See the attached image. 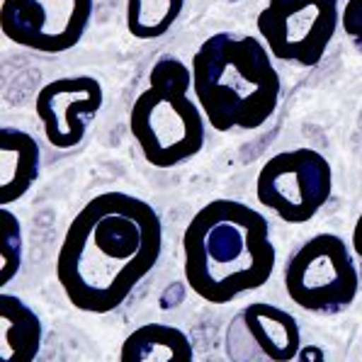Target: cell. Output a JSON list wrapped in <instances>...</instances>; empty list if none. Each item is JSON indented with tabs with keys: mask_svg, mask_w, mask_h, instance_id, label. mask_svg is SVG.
Listing matches in <instances>:
<instances>
[{
	"mask_svg": "<svg viewBox=\"0 0 362 362\" xmlns=\"http://www.w3.org/2000/svg\"><path fill=\"white\" fill-rule=\"evenodd\" d=\"M224 348L233 362H289L302 350V331L289 311L255 302L233 314Z\"/></svg>",
	"mask_w": 362,
	"mask_h": 362,
	"instance_id": "obj_9",
	"label": "cell"
},
{
	"mask_svg": "<svg viewBox=\"0 0 362 362\" xmlns=\"http://www.w3.org/2000/svg\"><path fill=\"white\" fill-rule=\"evenodd\" d=\"M190 93L192 69L175 57H160L148 74V88L134 100L129 129L153 168H175L202 151L209 122Z\"/></svg>",
	"mask_w": 362,
	"mask_h": 362,
	"instance_id": "obj_4",
	"label": "cell"
},
{
	"mask_svg": "<svg viewBox=\"0 0 362 362\" xmlns=\"http://www.w3.org/2000/svg\"><path fill=\"white\" fill-rule=\"evenodd\" d=\"M297 358H299V360H309V358H319V360H324V353H321V350H316V348H306V350H299Z\"/></svg>",
	"mask_w": 362,
	"mask_h": 362,
	"instance_id": "obj_18",
	"label": "cell"
},
{
	"mask_svg": "<svg viewBox=\"0 0 362 362\" xmlns=\"http://www.w3.org/2000/svg\"><path fill=\"white\" fill-rule=\"evenodd\" d=\"M93 0H3L0 32L18 47L37 54L71 52L86 37Z\"/></svg>",
	"mask_w": 362,
	"mask_h": 362,
	"instance_id": "obj_8",
	"label": "cell"
},
{
	"mask_svg": "<svg viewBox=\"0 0 362 362\" xmlns=\"http://www.w3.org/2000/svg\"><path fill=\"white\" fill-rule=\"evenodd\" d=\"M185 0H127V30L134 39L151 42L170 32Z\"/></svg>",
	"mask_w": 362,
	"mask_h": 362,
	"instance_id": "obj_14",
	"label": "cell"
},
{
	"mask_svg": "<svg viewBox=\"0 0 362 362\" xmlns=\"http://www.w3.org/2000/svg\"><path fill=\"white\" fill-rule=\"evenodd\" d=\"M105 103L103 83L93 76H69L47 83L37 93L35 110L44 136L54 148L69 151L83 144Z\"/></svg>",
	"mask_w": 362,
	"mask_h": 362,
	"instance_id": "obj_10",
	"label": "cell"
},
{
	"mask_svg": "<svg viewBox=\"0 0 362 362\" xmlns=\"http://www.w3.org/2000/svg\"><path fill=\"white\" fill-rule=\"evenodd\" d=\"M341 27L345 37L350 39V44L362 54V0H345Z\"/></svg>",
	"mask_w": 362,
	"mask_h": 362,
	"instance_id": "obj_16",
	"label": "cell"
},
{
	"mask_svg": "<svg viewBox=\"0 0 362 362\" xmlns=\"http://www.w3.org/2000/svg\"><path fill=\"white\" fill-rule=\"evenodd\" d=\"M353 253L358 255V260H360V280H362V214L355 219V226H353Z\"/></svg>",
	"mask_w": 362,
	"mask_h": 362,
	"instance_id": "obj_17",
	"label": "cell"
},
{
	"mask_svg": "<svg viewBox=\"0 0 362 362\" xmlns=\"http://www.w3.org/2000/svg\"><path fill=\"white\" fill-rule=\"evenodd\" d=\"M192 93L216 132L260 129L277 110L282 81L263 39L216 32L192 57Z\"/></svg>",
	"mask_w": 362,
	"mask_h": 362,
	"instance_id": "obj_3",
	"label": "cell"
},
{
	"mask_svg": "<svg viewBox=\"0 0 362 362\" xmlns=\"http://www.w3.org/2000/svg\"><path fill=\"white\" fill-rule=\"evenodd\" d=\"M42 168V148L30 132L0 129V207H10L32 190Z\"/></svg>",
	"mask_w": 362,
	"mask_h": 362,
	"instance_id": "obj_11",
	"label": "cell"
},
{
	"mask_svg": "<svg viewBox=\"0 0 362 362\" xmlns=\"http://www.w3.org/2000/svg\"><path fill=\"white\" fill-rule=\"evenodd\" d=\"M333 190V170L316 148H292L267 158L255 180L258 202L287 224L311 221Z\"/></svg>",
	"mask_w": 362,
	"mask_h": 362,
	"instance_id": "obj_7",
	"label": "cell"
},
{
	"mask_svg": "<svg viewBox=\"0 0 362 362\" xmlns=\"http://www.w3.org/2000/svg\"><path fill=\"white\" fill-rule=\"evenodd\" d=\"M341 15L338 0H267L255 25L272 59L311 69L331 47Z\"/></svg>",
	"mask_w": 362,
	"mask_h": 362,
	"instance_id": "obj_6",
	"label": "cell"
},
{
	"mask_svg": "<svg viewBox=\"0 0 362 362\" xmlns=\"http://www.w3.org/2000/svg\"><path fill=\"white\" fill-rule=\"evenodd\" d=\"M163 253V224L146 199L110 190L71 219L57 255L66 299L86 314H110L151 275Z\"/></svg>",
	"mask_w": 362,
	"mask_h": 362,
	"instance_id": "obj_1",
	"label": "cell"
},
{
	"mask_svg": "<svg viewBox=\"0 0 362 362\" xmlns=\"http://www.w3.org/2000/svg\"><path fill=\"white\" fill-rule=\"evenodd\" d=\"M44 341V324L27 302L5 292L0 294V360H37Z\"/></svg>",
	"mask_w": 362,
	"mask_h": 362,
	"instance_id": "obj_12",
	"label": "cell"
},
{
	"mask_svg": "<svg viewBox=\"0 0 362 362\" xmlns=\"http://www.w3.org/2000/svg\"><path fill=\"white\" fill-rule=\"evenodd\" d=\"M25 238L22 224L10 207H0V285H10L22 267Z\"/></svg>",
	"mask_w": 362,
	"mask_h": 362,
	"instance_id": "obj_15",
	"label": "cell"
},
{
	"mask_svg": "<svg viewBox=\"0 0 362 362\" xmlns=\"http://www.w3.org/2000/svg\"><path fill=\"white\" fill-rule=\"evenodd\" d=\"M362 287L353 246L336 233H316L292 250L285 265V289L299 309L316 316L348 311Z\"/></svg>",
	"mask_w": 362,
	"mask_h": 362,
	"instance_id": "obj_5",
	"label": "cell"
},
{
	"mask_svg": "<svg viewBox=\"0 0 362 362\" xmlns=\"http://www.w3.org/2000/svg\"><path fill=\"white\" fill-rule=\"evenodd\" d=\"M122 362H190L192 341L185 331L168 324H144L124 338L119 350Z\"/></svg>",
	"mask_w": 362,
	"mask_h": 362,
	"instance_id": "obj_13",
	"label": "cell"
},
{
	"mask_svg": "<svg viewBox=\"0 0 362 362\" xmlns=\"http://www.w3.org/2000/svg\"><path fill=\"white\" fill-rule=\"evenodd\" d=\"M275 260L270 221L238 199H211L182 233L185 282L207 304H231L265 287Z\"/></svg>",
	"mask_w": 362,
	"mask_h": 362,
	"instance_id": "obj_2",
	"label": "cell"
}]
</instances>
